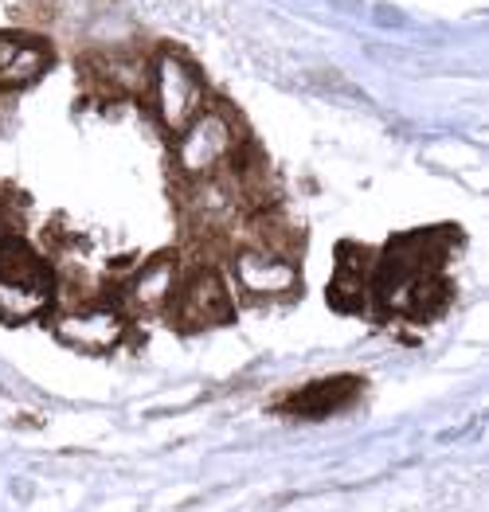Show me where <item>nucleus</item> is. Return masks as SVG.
Masks as SVG:
<instances>
[{"mask_svg": "<svg viewBox=\"0 0 489 512\" xmlns=\"http://www.w3.org/2000/svg\"><path fill=\"white\" fill-rule=\"evenodd\" d=\"M462 231L454 223L392 235L368 266V313L380 329H427L454 305L450 258Z\"/></svg>", "mask_w": 489, "mask_h": 512, "instance_id": "nucleus-1", "label": "nucleus"}, {"mask_svg": "<svg viewBox=\"0 0 489 512\" xmlns=\"http://www.w3.org/2000/svg\"><path fill=\"white\" fill-rule=\"evenodd\" d=\"M235 317H239L235 290H231V282H227L220 262H216V258L184 255V251H180L177 282H173V290H169V298H165L161 321H165L177 337H200V333L235 325Z\"/></svg>", "mask_w": 489, "mask_h": 512, "instance_id": "nucleus-2", "label": "nucleus"}, {"mask_svg": "<svg viewBox=\"0 0 489 512\" xmlns=\"http://www.w3.org/2000/svg\"><path fill=\"white\" fill-rule=\"evenodd\" d=\"M59 305V270L47 251L24 235L0 239V325L24 329L55 313Z\"/></svg>", "mask_w": 489, "mask_h": 512, "instance_id": "nucleus-3", "label": "nucleus"}, {"mask_svg": "<svg viewBox=\"0 0 489 512\" xmlns=\"http://www.w3.org/2000/svg\"><path fill=\"white\" fill-rule=\"evenodd\" d=\"M47 329L63 348L83 352V356H110L137 333V325L122 309V301H118L110 282L90 298L59 305L47 317Z\"/></svg>", "mask_w": 489, "mask_h": 512, "instance_id": "nucleus-4", "label": "nucleus"}, {"mask_svg": "<svg viewBox=\"0 0 489 512\" xmlns=\"http://www.w3.org/2000/svg\"><path fill=\"white\" fill-rule=\"evenodd\" d=\"M145 106L153 114V122L165 129L169 137H180L184 126L200 114V106L208 102V79L204 71L180 51V47H161L145 71Z\"/></svg>", "mask_w": 489, "mask_h": 512, "instance_id": "nucleus-5", "label": "nucleus"}, {"mask_svg": "<svg viewBox=\"0 0 489 512\" xmlns=\"http://www.w3.org/2000/svg\"><path fill=\"white\" fill-rule=\"evenodd\" d=\"M368 395V380L356 372H337V376H317L310 384L286 391L282 399H274V415L282 419H298V423H321L333 415H345L364 403Z\"/></svg>", "mask_w": 489, "mask_h": 512, "instance_id": "nucleus-6", "label": "nucleus"}, {"mask_svg": "<svg viewBox=\"0 0 489 512\" xmlns=\"http://www.w3.org/2000/svg\"><path fill=\"white\" fill-rule=\"evenodd\" d=\"M55 67V47L28 28H0V94L24 90Z\"/></svg>", "mask_w": 489, "mask_h": 512, "instance_id": "nucleus-7", "label": "nucleus"}, {"mask_svg": "<svg viewBox=\"0 0 489 512\" xmlns=\"http://www.w3.org/2000/svg\"><path fill=\"white\" fill-rule=\"evenodd\" d=\"M368 266H372V247L364 243H337V266L329 278L325 301L341 317H364L368 313Z\"/></svg>", "mask_w": 489, "mask_h": 512, "instance_id": "nucleus-8", "label": "nucleus"}, {"mask_svg": "<svg viewBox=\"0 0 489 512\" xmlns=\"http://www.w3.org/2000/svg\"><path fill=\"white\" fill-rule=\"evenodd\" d=\"M28 215H32V196L12 184L0 180V239H16L28 231Z\"/></svg>", "mask_w": 489, "mask_h": 512, "instance_id": "nucleus-9", "label": "nucleus"}]
</instances>
